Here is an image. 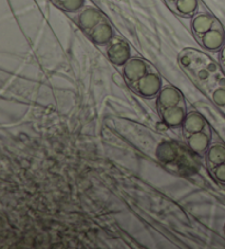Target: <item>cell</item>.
<instances>
[{"instance_id":"obj_14","label":"cell","mask_w":225,"mask_h":249,"mask_svg":"<svg viewBox=\"0 0 225 249\" xmlns=\"http://www.w3.org/2000/svg\"><path fill=\"white\" fill-rule=\"evenodd\" d=\"M54 5L68 12H75L81 9L85 0H51Z\"/></svg>"},{"instance_id":"obj_15","label":"cell","mask_w":225,"mask_h":249,"mask_svg":"<svg viewBox=\"0 0 225 249\" xmlns=\"http://www.w3.org/2000/svg\"><path fill=\"white\" fill-rule=\"evenodd\" d=\"M213 100L220 106L225 105V90L218 89L213 93Z\"/></svg>"},{"instance_id":"obj_8","label":"cell","mask_w":225,"mask_h":249,"mask_svg":"<svg viewBox=\"0 0 225 249\" xmlns=\"http://www.w3.org/2000/svg\"><path fill=\"white\" fill-rule=\"evenodd\" d=\"M167 5L180 16H191L198 8L197 0H165Z\"/></svg>"},{"instance_id":"obj_4","label":"cell","mask_w":225,"mask_h":249,"mask_svg":"<svg viewBox=\"0 0 225 249\" xmlns=\"http://www.w3.org/2000/svg\"><path fill=\"white\" fill-rule=\"evenodd\" d=\"M198 40L205 49L214 51L220 49V46L222 45V43L224 41V36L222 30H221V27L218 24V22H216L213 28L207 30V31L203 34L202 36L199 37Z\"/></svg>"},{"instance_id":"obj_16","label":"cell","mask_w":225,"mask_h":249,"mask_svg":"<svg viewBox=\"0 0 225 249\" xmlns=\"http://www.w3.org/2000/svg\"><path fill=\"white\" fill-rule=\"evenodd\" d=\"M215 177L220 181L225 182V164H221L215 169Z\"/></svg>"},{"instance_id":"obj_13","label":"cell","mask_w":225,"mask_h":249,"mask_svg":"<svg viewBox=\"0 0 225 249\" xmlns=\"http://www.w3.org/2000/svg\"><path fill=\"white\" fill-rule=\"evenodd\" d=\"M225 160V149L223 146L215 145L213 147L210 148L209 153H207V161H209L210 166L218 167L219 165L223 164Z\"/></svg>"},{"instance_id":"obj_6","label":"cell","mask_w":225,"mask_h":249,"mask_svg":"<svg viewBox=\"0 0 225 249\" xmlns=\"http://www.w3.org/2000/svg\"><path fill=\"white\" fill-rule=\"evenodd\" d=\"M103 19H105V17L102 16L100 11L94 9V8H86L84 11L80 12L78 17V23L80 28L88 34Z\"/></svg>"},{"instance_id":"obj_2","label":"cell","mask_w":225,"mask_h":249,"mask_svg":"<svg viewBox=\"0 0 225 249\" xmlns=\"http://www.w3.org/2000/svg\"><path fill=\"white\" fill-rule=\"evenodd\" d=\"M136 91L143 97H154L161 89V78L157 74L150 71L149 74L143 76L142 78L133 85Z\"/></svg>"},{"instance_id":"obj_12","label":"cell","mask_w":225,"mask_h":249,"mask_svg":"<svg viewBox=\"0 0 225 249\" xmlns=\"http://www.w3.org/2000/svg\"><path fill=\"white\" fill-rule=\"evenodd\" d=\"M189 147L196 153H203L206 151L207 146H209V137L206 134L202 132L194 133L191 134L188 140Z\"/></svg>"},{"instance_id":"obj_1","label":"cell","mask_w":225,"mask_h":249,"mask_svg":"<svg viewBox=\"0 0 225 249\" xmlns=\"http://www.w3.org/2000/svg\"><path fill=\"white\" fill-rule=\"evenodd\" d=\"M107 55L115 65H125L130 59V47L120 38H112L107 49Z\"/></svg>"},{"instance_id":"obj_11","label":"cell","mask_w":225,"mask_h":249,"mask_svg":"<svg viewBox=\"0 0 225 249\" xmlns=\"http://www.w3.org/2000/svg\"><path fill=\"white\" fill-rule=\"evenodd\" d=\"M206 125V122L200 114L198 113H190L187 118L185 119L184 128L187 133L194 134V133L202 132L203 127Z\"/></svg>"},{"instance_id":"obj_17","label":"cell","mask_w":225,"mask_h":249,"mask_svg":"<svg viewBox=\"0 0 225 249\" xmlns=\"http://www.w3.org/2000/svg\"><path fill=\"white\" fill-rule=\"evenodd\" d=\"M221 59H222L223 63H225V47L222 50V52H221Z\"/></svg>"},{"instance_id":"obj_10","label":"cell","mask_w":225,"mask_h":249,"mask_svg":"<svg viewBox=\"0 0 225 249\" xmlns=\"http://www.w3.org/2000/svg\"><path fill=\"white\" fill-rule=\"evenodd\" d=\"M157 157L164 164H170L178 157V148L172 143H163L157 149Z\"/></svg>"},{"instance_id":"obj_9","label":"cell","mask_w":225,"mask_h":249,"mask_svg":"<svg viewBox=\"0 0 225 249\" xmlns=\"http://www.w3.org/2000/svg\"><path fill=\"white\" fill-rule=\"evenodd\" d=\"M185 109L179 105L163 111V121L165 122L167 125L178 126L185 122Z\"/></svg>"},{"instance_id":"obj_5","label":"cell","mask_w":225,"mask_h":249,"mask_svg":"<svg viewBox=\"0 0 225 249\" xmlns=\"http://www.w3.org/2000/svg\"><path fill=\"white\" fill-rule=\"evenodd\" d=\"M88 36L98 45L109 44V42L113 38V30L105 18L88 33Z\"/></svg>"},{"instance_id":"obj_7","label":"cell","mask_w":225,"mask_h":249,"mask_svg":"<svg viewBox=\"0 0 225 249\" xmlns=\"http://www.w3.org/2000/svg\"><path fill=\"white\" fill-rule=\"evenodd\" d=\"M181 100L180 93L175 88L166 87L164 88L158 97V105L162 111L172 108L179 105Z\"/></svg>"},{"instance_id":"obj_3","label":"cell","mask_w":225,"mask_h":249,"mask_svg":"<svg viewBox=\"0 0 225 249\" xmlns=\"http://www.w3.org/2000/svg\"><path fill=\"white\" fill-rule=\"evenodd\" d=\"M123 72L127 80L132 86L136 83V81L140 80L143 76L150 72L149 65L142 59L138 58H132L129 59L127 64L124 65Z\"/></svg>"}]
</instances>
